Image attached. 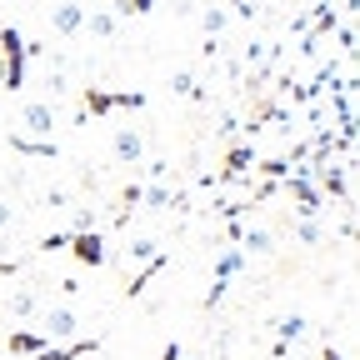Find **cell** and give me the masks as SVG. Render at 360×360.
Listing matches in <instances>:
<instances>
[{
    "instance_id": "29",
    "label": "cell",
    "mask_w": 360,
    "mask_h": 360,
    "mask_svg": "<svg viewBox=\"0 0 360 360\" xmlns=\"http://www.w3.org/2000/svg\"><path fill=\"white\" fill-rule=\"evenodd\" d=\"M220 51H225L220 40H205V45H200V56H205V60H220Z\"/></svg>"
},
{
    "instance_id": "31",
    "label": "cell",
    "mask_w": 360,
    "mask_h": 360,
    "mask_svg": "<svg viewBox=\"0 0 360 360\" xmlns=\"http://www.w3.org/2000/svg\"><path fill=\"white\" fill-rule=\"evenodd\" d=\"M160 360H180V345H175V340H170V345H165V355H160Z\"/></svg>"
},
{
    "instance_id": "5",
    "label": "cell",
    "mask_w": 360,
    "mask_h": 360,
    "mask_svg": "<svg viewBox=\"0 0 360 360\" xmlns=\"http://www.w3.org/2000/svg\"><path fill=\"white\" fill-rule=\"evenodd\" d=\"M65 250H70L80 265H96V270L110 260V250H105V236H101V231H80V236H70V245H65Z\"/></svg>"
},
{
    "instance_id": "28",
    "label": "cell",
    "mask_w": 360,
    "mask_h": 360,
    "mask_svg": "<svg viewBox=\"0 0 360 360\" xmlns=\"http://www.w3.org/2000/svg\"><path fill=\"white\" fill-rule=\"evenodd\" d=\"M146 170H150V180H155V186H160V180H165V175H170V160H150V165H146Z\"/></svg>"
},
{
    "instance_id": "20",
    "label": "cell",
    "mask_w": 360,
    "mask_h": 360,
    "mask_svg": "<svg viewBox=\"0 0 360 360\" xmlns=\"http://www.w3.org/2000/svg\"><path fill=\"white\" fill-rule=\"evenodd\" d=\"M11 315H15V321H30V315H40V295L25 285V290H15L11 295Z\"/></svg>"
},
{
    "instance_id": "12",
    "label": "cell",
    "mask_w": 360,
    "mask_h": 360,
    "mask_svg": "<svg viewBox=\"0 0 360 360\" xmlns=\"http://www.w3.org/2000/svg\"><path fill=\"white\" fill-rule=\"evenodd\" d=\"M85 30L96 35V40H115L120 20H115V11H110V6H96V11H85Z\"/></svg>"
},
{
    "instance_id": "8",
    "label": "cell",
    "mask_w": 360,
    "mask_h": 360,
    "mask_svg": "<svg viewBox=\"0 0 360 360\" xmlns=\"http://www.w3.org/2000/svg\"><path fill=\"white\" fill-rule=\"evenodd\" d=\"M115 105L141 110V105H146V96H110V90H96V85L85 90V110H90V115H105V110H115Z\"/></svg>"
},
{
    "instance_id": "21",
    "label": "cell",
    "mask_w": 360,
    "mask_h": 360,
    "mask_svg": "<svg viewBox=\"0 0 360 360\" xmlns=\"http://www.w3.org/2000/svg\"><path fill=\"white\" fill-rule=\"evenodd\" d=\"M170 96H191V101H205V90H200V80H195L191 70H175V75H170Z\"/></svg>"
},
{
    "instance_id": "30",
    "label": "cell",
    "mask_w": 360,
    "mask_h": 360,
    "mask_svg": "<svg viewBox=\"0 0 360 360\" xmlns=\"http://www.w3.org/2000/svg\"><path fill=\"white\" fill-rule=\"evenodd\" d=\"M231 6H236V15H240V20H250V15H255V6H250V0H231Z\"/></svg>"
},
{
    "instance_id": "14",
    "label": "cell",
    "mask_w": 360,
    "mask_h": 360,
    "mask_svg": "<svg viewBox=\"0 0 360 360\" xmlns=\"http://www.w3.org/2000/svg\"><path fill=\"white\" fill-rule=\"evenodd\" d=\"M240 270H245V250L240 245H225L220 260H215V281H236Z\"/></svg>"
},
{
    "instance_id": "6",
    "label": "cell",
    "mask_w": 360,
    "mask_h": 360,
    "mask_svg": "<svg viewBox=\"0 0 360 360\" xmlns=\"http://www.w3.org/2000/svg\"><path fill=\"white\" fill-rule=\"evenodd\" d=\"M110 150H115V160H120V165H141V155H146V135L135 130V125H115Z\"/></svg>"
},
{
    "instance_id": "19",
    "label": "cell",
    "mask_w": 360,
    "mask_h": 360,
    "mask_svg": "<svg viewBox=\"0 0 360 360\" xmlns=\"http://www.w3.org/2000/svg\"><path fill=\"white\" fill-rule=\"evenodd\" d=\"M155 255H160V240H150V236H135V240L125 245V260H130V265H150Z\"/></svg>"
},
{
    "instance_id": "4",
    "label": "cell",
    "mask_w": 360,
    "mask_h": 360,
    "mask_svg": "<svg viewBox=\"0 0 360 360\" xmlns=\"http://www.w3.org/2000/svg\"><path fill=\"white\" fill-rule=\"evenodd\" d=\"M285 191H290V200H295V210H300V220H321V210H326V200H321V191L310 186V180L295 170L290 180H285Z\"/></svg>"
},
{
    "instance_id": "7",
    "label": "cell",
    "mask_w": 360,
    "mask_h": 360,
    "mask_svg": "<svg viewBox=\"0 0 360 360\" xmlns=\"http://www.w3.org/2000/svg\"><path fill=\"white\" fill-rule=\"evenodd\" d=\"M51 30H56V35H80V30H85V6H80V0H56Z\"/></svg>"
},
{
    "instance_id": "33",
    "label": "cell",
    "mask_w": 360,
    "mask_h": 360,
    "mask_svg": "<svg viewBox=\"0 0 360 360\" xmlns=\"http://www.w3.org/2000/svg\"><path fill=\"white\" fill-rule=\"evenodd\" d=\"M0 85H6V60H0Z\"/></svg>"
},
{
    "instance_id": "13",
    "label": "cell",
    "mask_w": 360,
    "mask_h": 360,
    "mask_svg": "<svg viewBox=\"0 0 360 360\" xmlns=\"http://www.w3.org/2000/svg\"><path fill=\"white\" fill-rule=\"evenodd\" d=\"M305 335H310V321H305L300 310H290V315H281V321H276V340H281V345H300Z\"/></svg>"
},
{
    "instance_id": "11",
    "label": "cell",
    "mask_w": 360,
    "mask_h": 360,
    "mask_svg": "<svg viewBox=\"0 0 360 360\" xmlns=\"http://www.w3.org/2000/svg\"><path fill=\"white\" fill-rule=\"evenodd\" d=\"M96 350H101V340H70V345H45L30 360H75V355H96Z\"/></svg>"
},
{
    "instance_id": "27",
    "label": "cell",
    "mask_w": 360,
    "mask_h": 360,
    "mask_svg": "<svg viewBox=\"0 0 360 360\" xmlns=\"http://www.w3.org/2000/svg\"><path fill=\"white\" fill-rule=\"evenodd\" d=\"M11 225H15V205L0 200V231H11Z\"/></svg>"
},
{
    "instance_id": "3",
    "label": "cell",
    "mask_w": 360,
    "mask_h": 360,
    "mask_svg": "<svg viewBox=\"0 0 360 360\" xmlns=\"http://www.w3.org/2000/svg\"><path fill=\"white\" fill-rule=\"evenodd\" d=\"M20 135L51 141V135H56V105H51V101H25V105H20Z\"/></svg>"
},
{
    "instance_id": "22",
    "label": "cell",
    "mask_w": 360,
    "mask_h": 360,
    "mask_svg": "<svg viewBox=\"0 0 360 360\" xmlns=\"http://www.w3.org/2000/svg\"><path fill=\"white\" fill-rule=\"evenodd\" d=\"M290 231H295L300 245H321V240H326V225H321V220H295Z\"/></svg>"
},
{
    "instance_id": "10",
    "label": "cell",
    "mask_w": 360,
    "mask_h": 360,
    "mask_svg": "<svg viewBox=\"0 0 360 360\" xmlns=\"http://www.w3.org/2000/svg\"><path fill=\"white\" fill-rule=\"evenodd\" d=\"M315 175H321V191L326 195H335V200H345L350 205V165H326V170H315Z\"/></svg>"
},
{
    "instance_id": "26",
    "label": "cell",
    "mask_w": 360,
    "mask_h": 360,
    "mask_svg": "<svg viewBox=\"0 0 360 360\" xmlns=\"http://www.w3.org/2000/svg\"><path fill=\"white\" fill-rule=\"evenodd\" d=\"M45 205H56V210H70V191L51 186V191H45Z\"/></svg>"
},
{
    "instance_id": "24",
    "label": "cell",
    "mask_w": 360,
    "mask_h": 360,
    "mask_svg": "<svg viewBox=\"0 0 360 360\" xmlns=\"http://www.w3.org/2000/svg\"><path fill=\"white\" fill-rule=\"evenodd\" d=\"M96 220H101V215L90 210V205H70V236H80V231H101Z\"/></svg>"
},
{
    "instance_id": "34",
    "label": "cell",
    "mask_w": 360,
    "mask_h": 360,
    "mask_svg": "<svg viewBox=\"0 0 360 360\" xmlns=\"http://www.w3.org/2000/svg\"><path fill=\"white\" fill-rule=\"evenodd\" d=\"M0 6H11V0H0Z\"/></svg>"
},
{
    "instance_id": "32",
    "label": "cell",
    "mask_w": 360,
    "mask_h": 360,
    "mask_svg": "<svg viewBox=\"0 0 360 360\" xmlns=\"http://www.w3.org/2000/svg\"><path fill=\"white\" fill-rule=\"evenodd\" d=\"M326 360H345V355H340V350H335V345H326Z\"/></svg>"
},
{
    "instance_id": "23",
    "label": "cell",
    "mask_w": 360,
    "mask_h": 360,
    "mask_svg": "<svg viewBox=\"0 0 360 360\" xmlns=\"http://www.w3.org/2000/svg\"><path fill=\"white\" fill-rule=\"evenodd\" d=\"M110 11H115V20H130V15H150L155 0H110Z\"/></svg>"
},
{
    "instance_id": "25",
    "label": "cell",
    "mask_w": 360,
    "mask_h": 360,
    "mask_svg": "<svg viewBox=\"0 0 360 360\" xmlns=\"http://www.w3.org/2000/svg\"><path fill=\"white\" fill-rule=\"evenodd\" d=\"M250 160H255V146H236V150H231V160H225V175H240Z\"/></svg>"
},
{
    "instance_id": "15",
    "label": "cell",
    "mask_w": 360,
    "mask_h": 360,
    "mask_svg": "<svg viewBox=\"0 0 360 360\" xmlns=\"http://www.w3.org/2000/svg\"><path fill=\"white\" fill-rule=\"evenodd\" d=\"M200 30H205V40H220L225 30H231V11H225V6H205L200 11Z\"/></svg>"
},
{
    "instance_id": "1",
    "label": "cell",
    "mask_w": 360,
    "mask_h": 360,
    "mask_svg": "<svg viewBox=\"0 0 360 360\" xmlns=\"http://www.w3.org/2000/svg\"><path fill=\"white\" fill-rule=\"evenodd\" d=\"M0 60H6V85L0 90H25V35L15 25H0Z\"/></svg>"
},
{
    "instance_id": "9",
    "label": "cell",
    "mask_w": 360,
    "mask_h": 360,
    "mask_svg": "<svg viewBox=\"0 0 360 360\" xmlns=\"http://www.w3.org/2000/svg\"><path fill=\"white\" fill-rule=\"evenodd\" d=\"M11 150L15 155H35V160H60V146L56 141H35V135H11Z\"/></svg>"
},
{
    "instance_id": "18",
    "label": "cell",
    "mask_w": 360,
    "mask_h": 360,
    "mask_svg": "<svg viewBox=\"0 0 360 360\" xmlns=\"http://www.w3.org/2000/svg\"><path fill=\"white\" fill-rule=\"evenodd\" d=\"M165 205H180V191H165V186H141V210H165Z\"/></svg>"
},
{
    "instance_id": "2",
    "label": "cell",
    "mask_w": 360,
    "mask_h": 360,
    "mask_svg": "<svg viewBox=\"0 0 360 360\" xmlns=\"http://www.w3.org/2000/svg\"><path fill=\"white\" fill-rule=\"evenodd\" d=\"M80 315L70 310V305H51V310H40V335L51 340V345H70V340H80Z\"/></svg>"
},
{
    "instance_id": "17",
    "label": "cell",
    "mask_w": 360,
    "mask_h": 360,
    "mask_svg": "<svg viewBox=\"0 0 360 360\" xmlns=\"http://www.w3.org/2000/svg\"><path fill=\"white\" fill-rule=\"evenodd\" d=\"M11 355H35V350H45V345H51V340H45L40 330H11Z\"/></svg>"
},
{
    "instance_id": "16",
    "label": "cell",
    "mask_w": 360,
    "mask_h": 360,
    "mask_svg": "<svg viewBox=\"0 0 360 360\" xmlns=\"http://www.w3.org/2000/svg\"><path fill=\"white\" fill-rule=\"evenodd\" d=\"M236 240H240L245 255H270V250H276V236H270V231H240V225H236Z\"/></svg>"
}]
</instances>
